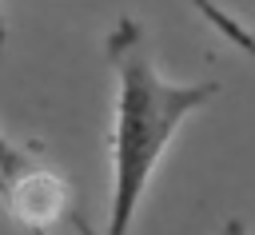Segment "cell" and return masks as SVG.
<instances>
[{"instance_id":"6da1fadb","label":"cell","mask_w":255,"mask_h":235,"mask_svg":"<svg viewBox=\"0 0 255 235\" xmlns=\"http://www.w3.org/2000/svg\"><path fill=\"white\" fill-rule=\"evenodd\" d=\"M104 56L112 68V183H108V223L100 235H131L135 211L171 147L179 127L203 112L215 96V80L179 84L167 80L151 56V44L135 20H116Z\"/></svg>"},{"instance_id":"7a4b0ae2","label":"cell","mask_w":255,"mask_h":235,"mask_svg":"<svg viewBox=\"0 0 255 235\" xmlns=\"http://www.w3.org/2000/svg\"><path fill=\"white\" fill-rule=\"evenodd\" d=\"M219 235H255V231H251V227H247V223H243V219H227V223H223V231H219Z\"/></svg>"},{"instance_id":"3957f363","label":"cell","mask_w":255,"mask_h":235,"mask_svg":"<svg viewBox=\"0 0 255 235\" xmlns=\"http://www.w3.org/2000/svg\"><path fill=\"white\" fill-rule=\"evenodd\" d=\"M0 24H4V16H0Z\"/></svg>"}]
</instances>
